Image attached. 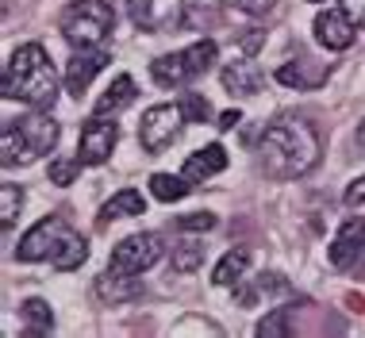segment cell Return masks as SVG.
Masks as SVG:
<instances>
[{
    "mask_svg": "<svg viewBox=\"0 0 365 338\" xmlns=\"http://www.w3.org/2000/svg\"><path fill=\"white\" fill-rule=\"evenodd\" d=\"M319 131L300 116H281L262 131L258 162L269 177H304L319 162Z\"/></svg>",
    "mask_w": 365,
    "mask_h": 338,
    "instance_id": "1",
    "label": "cell"
},
{
    "mask_svg": "<svg viewBox=\"0 0 365 338\" xmlns=\"http://www.w3.org/2000/svg\"><path fill=\"white\" fill-rule=\"evenodd\" d=\"M0 93H4V101H19L27 108H51L58 101V73L46 46L24 43L19 51H12L4 66Z\"/></svg>",
    "mask_w": 365,
    "mask_h": 338,
    "instance_id": "2",
    "label": "cell"
},
{
    "mask_svg": "<svg viewBox=\"0 0 365 338\" xmlns=\"http://www.w3.org/2000/svg\"><path fill=\"white\" fill-rule=\"evenodd\" d=\"M115 12L108 0H70L62 12V39L73 51H88V46H101L112 35Z\"/></svg>",
    "mask_w": 365,
    "mask_h": 338,
    "instance_id": "3",
    "label": "cell"
},
{
    "mask_svg": "<svg viewBox=\"0 0 365 338\" xmlns=\"http://www.w3.org/2000/svg\"><path fill=\"white\" fill-rule=\"evenodd\" d=\"M215 58H220V46H215L212 39H196V43L185 46V51L154 58V62H150V77L162 88H177V85L192 81V77H204L215 66Z\"/></svg>",
    "mask_w": 365,
    "mask_h": 338,
    "instance_id": "4",
    "label": "cell"
},
{
    "mask_svg": "<svg viewBox=\"0 0 365 338\" xmlns=\"http://www.w3.org/2000/svg\"><path fill=\"white\" fill-rule=\"evenodd\" d=\"M162 250H165L162 235H154V231L131 235V238H123V242H115L112 257H108V270L143 277L146 270H150V265H158V257H162Z\"/></svg>",
    "mask_w": 365,
    "mask_h": 338,
    "instance_id": "5",
    "label": "cell"
},
{
    "mask_svg": "<svg viewBox=\"0 0 365 338\" xmlns=\"http://www.w3.org/2000/svg\"><path fill=\"white\" fill-rule=\"evenodd\" d=\"M189 123L181 112V104H154L143 112V123H139V143L146 154H162L165 146L181 135V127Z\"/></svg>",
    "mask_w": 365,
    "mask_h": 338,
    "instance_id": "6",
    "label": "cell"
},
{
    "mask_svg": "<svg viewBox=\"0 0 365 338\" xmlns=\"http://www.w3.org/2000/svg\"><path fill=\"white\" fill-rule=\"evenodd\" d=\"M115 143H120V127L115 116H93L81 123V143H77V158L85 165H104L112 158Z\"/></svg>",
    "mask_w": 365,
    "mask_h": 338,
    "instance_id": "7",
    "label": "cell"
},
{
    "mask_svg": "<svg viewBox=\"0 0 365 338\" xmlns=\"http://www.w3.org/2000/svg\"><path fill=\"white\" fill-rule=\"evenodd\" d=\"M66 231H70V227L58 220V215H46V220H38L31 231L19 238L16 257L19 262H46V257H54V250H58V242L66 238Z\"/></svg>",
    "mask_w": 365,
    "mask_h": 338,
    "instance_id": "8",
    "label": "cell"
},
{
    "mask_svg": "<svg viewBox=\"0 0 365 338\" xmlns=\"http://www.w3.org/2000/svg\"><path fill=\"white\" fill-rule=\"evenodd\" d=\"M365 257V220H346L327 246V262L334 270H354Z\"/></svg>",
    "mask_w": 365,
    "mask_h": 338,
    "instance_id": "9",
    "label": "cell"
},
{
    "mask_svg": "<svg viewBox=\"0 0 365 338\" xmlns=\"http://www.w3.org/2000/svg\"><path fill=\"white\" fill-rule=\"evenodd\" d=\"M112 62L108 51L101 46H88V51H73V58L66 62V88H70V96H81L88 85H93V77L101 73V69Z\"/></svg>",
    "mask_w": 365,
    "mask_h": 338,
    "instance_id": "10",
    "label": "cell"
},
{
    "mask_svg": "<svg viewBox=\"0 0 365 338\" xmlns=\"http://www.w3.org/2000/svg\"><path fill=\"white\" fill-rule=\"evenodd\" d=\"M315 39L327 51H346L354 39H358V27H354V19L342 8H327V12L315 16Z\"/></svg>",
    "mask_w": 365,
    "mask_h": 338,
    "instance_id": "11",
    "label": "cell"
},
{
    "mask_svg": "<svg viewBox=\"0 0 365 338\" xmlns=\"http://www.w3.org/2000/svg\"><path fill=\"white\" fill-rule=\"evenodd\" d=\"M16 127H19V135L27 138V146H31L35 158H43V154L54 150V143H58V123L43 112V108H31L24 119H16Z\"/></svg>",
    "mask_w": 365,
    "mask_h": 338,
    "instance_id": "12",
    "label": "cell"
},
{
    "mask_svg": "<svg viewBox=\"0 0 365 338\" xmlns=\"http://www.w3.org/2000/svg\"><path fill=\"white\" fill-rule=\"evenodd\" d=\"M277 81L289 88H300V93H312V88H319L327 81V66H319L308 54H296L284 66H277Z\"/></svg>",
    "mask_w": 365,
    "mask_h": 338,
    "instance_id": "13",
    "label": "cell"
},
{
    "mask_svg": "<svg viewBox=\"0 0 365 338\" xmlns=\"http://www.w3.org/2000/svg\"><path fill=\"white\" fill-rule=\"evenodd\" d=\"M227 169V150L220 143H208L204 150H192L189 158H185V181L189 185H204L208 177H215V173H223Z\"/></svg>",
    "mask_w": 365,
    "mask_h": 338,
    "instance_id": "14",
    "label": "cell"
},
{
    "mask_svg": "<svg viewBox=\"0 0 365 338\" xmlns=\"http://www.w3.org/2000/svg\"><path fill=\"white\" fill-rule=\"evenodd\" d=\"M220 77H223V88L231 96H254V93H262V85H265V73L254 62H246V58L227 62Z\"/></svg>",
    "mask_w": 365,
    "mask_h": 338,
    "instance_id": "15",
    "label": "cell"
},
{
    "mask_svg": "<svg viewBox=\"0 0 365 338\" xmlns=\"http://www.w3.org/2000/svg\"><path fill=\"white\" fill-rule=\"evenodd\" d=\"M96 296L104 304H127V300H139L143 296V281H135V273H115L108 270L96 277Z\"/></svg>",
    "mask_w": 365,
    "mask_h": 338,
    "instance_id": "16",
    "label": "cell"
},
{
    "mask_svg": "<svg viewBox=\"0 0 365 338\" xmlns=\"http://www.w3.org/2000/svg\"><path fill=\"white\" fill-rule=\"evenodd\" d=\"M223 24V4L220 0H181V27L208 35L212 27Z\"/></svg>",
    "mask_w": 365,
    "mask_h": 338,
    "instance_id": "17",
    "label": "cell"
},
{
    "mask_svg": "<svg viewBox=\"0 0 365 338\" xmlns=\"http://www.w3.org/2000/svg\"><path fill=\"white\" fill-rule=\"evenodd\" d=\"M131 101H135V81H131V73H120L112 85L104 88L101 101H96L93 116H120L123 108H131Z\"/></svg>",
    "mask_w": 365,
    "mask_h": 338,
    "instance_id": "18",
    "label": "cell"
},
{
    "mask_svg": "<svg viewBox=\"0 0 365 338\" xmlns=\"http://www.w3.org/2000/svg\"><path fill=\"white\" fill-rule=\"evenodd\" d=\"M146 212V200L139 188H120L104 208H101V223H115V220H127V215H143Z\"/></svg>",
    "mask_w": 365,
    "mask_h": 338,
    "instance_id": "19",
    "label": "cell"
},
{
    "mask_svg": "<svg viewBox=\"0 0 365 338\" xmlns=\"http://www.w3.org/2000/svg\"><path fill=\"white\" fill-rule=\"evenodd\" d=\"M246 270H250V250L235 246V250H227V254L220 257V265L212 270V285H220V288H227V285H239Z\"/></svg>",
    "mask_w": 365,
    "mask_h": 338,
    "instance_id": "20",
    "label": "cell"
},
{
    "mask_svg": "<svg viewBox=\"0 0 365 338\" xmlns=\"http://www.w3.org/2000/svg\"><path fill=\"white\" fill-rule=\"evenodd\" d=\"M88 257V242L77 231H66V238L58 242V250H54V257H51V265L58 273H73L77 265H81Z\"/></svg>",
    "mask_w": 365,
    "mask_h": 338,
    "instance_id": "21",
    "label": "cell"
},
{
    "mask_svg": "<svg viewBox=\"0 0 365 338\" xmlns=\"http://www.w3.org/2000/svg\"><path fill=\"white\" fill-rule=\"evenodd\" d=\"M31 146H27V138L19 135V127L16 123H4V131H0V162H4L8 169L12 165H24V162H31Z\"/></svg>",
    "mask_w": 365,
    "mask_h": 338,
    "instance_id": "22",
    "label": "cell"
},
{
    "mask_svg": "<svg viewBox=\"0 0 365 338\" xmlns=\"http://www.w3.org/2000/svg\"><path fill=\"white\" fill-rule=\"evenodd\" d=\"M19 315H24V331L27 334H51L54 315H51V304L46 300H24Z\"/></svg>",
    "mask_w": 365,
    "mask_h": 338,
    "instance_id": "23",
    "label": "cell"
},
{
    "mask_svg": "<svg viewBox=\"0 0 365 338\" xmlns=\"http://www.w3.org/2000/svg\"><path fill=\"white\" fill-rule=\"evenodd\" d=\"M150 193H154V200H162V204H177L189 193V181H185V177H173V173H154Z\"/></svg>",
    "mask_w": 365,
    "mask_h": 338,
    "instance_id": "24",
    "label": "cell"
},
{
    "mask_svg": "<svg viewBox=\"0 0 365 338\" xmlns=\"http://www.w3.org/2000/svg\"><path fill=\"white\" fill-rule=\"evenodd\" d=\"M19 212H24V188L12 185V181H4V185H0V223L12 227L19 220Z\"/></svg>",
    "mask_w": 365,
    "mask_h": 338,
    "instance_id": "25",
    "label": "cell"
},
{
    "mask_svg": "<svg viewBox=\"0 0 365 338\" xmlns=\"http://www.w3.org/2000/svg\"><path fill=\"white\" fill-rule=\"evenodd\" d=\"M200 265H204V246L200 242L185 238V242L173 246V270L177 273H192V270H200Z\"/></svg>",
    "mask_w": 365,
    "mask_h": 338,
    "instance_id": "26",
    "label": "cell"
},
{
    "mask_svg": "<svg viewBox=\"0 0 365 338\" xmlns=\"http://www.w3.org/2000/svg\"><path fill=\"white\" fill-rule=\"evenodd\" d=\"M262 338H284V334H292V307H277V312H269L265 319L254 327Z\"/></svg>",
    "mask_w": 365,
    "mask_h": 338,
    "instance_id": "27",
    "label": "cell"
},
{
    "mask_svg": "<svg viewBox=\"0 0 365 338\" xmlns=\"http://www.w3.org/2000/svg\"><path fill=\"white\" fill-rule=\"evenodd\" d=\"M177 104H181V112L189 123H208L212 119V104H208V96H200V93H185Z\"/></svg>",
    "mask_w": 365,
    "mask_h": 338,
    "instance_id": "28",
    "label": "cell"
},
{
    "mask_svg": "<svg viewBox=\"0 0 365 338\" xmlns=\"http://www.w3.org/2000/svg\"><path fill=\"white\" fill-rule=\"evenodd\" d=\"M81 158H54L51 162V181L58 185V188H70L73 181H77V173H81Z\"/></svg>",
    "mask_w": 365,
    "mask_h": 338,
    "instance_id": "29",
    "label": "cell"
},
{
    "mask_svg": "<svg viewBox=\"0 0 365 338\" xmlns=\"http://www.w3.org/2000/svg\"><path fill=\"white\" fill-rule=\"evenodd\" d=\"M127 16H131L135 27L150 31L154 27V0H127Z\"/></svg>",
    "mask_w": 365,
    "mask_h": 338,
    "instance_id": "30",
    "label": "cell"
},
{
    "mask_svg": "<svg viewBox=\"0 0 365 338\" xmlns=\"http://www.w3.org/2000/svg\"><path fill=\"white\" fill-rule=\"evenodd\" d=\"M177 227H181V231H212L215 215L212 212H189V215H181V220H177Z\"/></svg>",
    "mask_w": 365,
    "mask_h": 338,
    "instance_id": "31",
    "label": "cell"
},
{
    "mask_svg": "<svg viewBox=\"0 0 365 338\" xmlns=\"http://www.w3.org/2000/svg\"><path fill=\"white\" fill-rule=\"evenodd\" d=\"M235 8H239V12H246V16H254V19H265L273 12V8H277V0H231Z\"/></svg>",
    "mask_w": 365,
    "mask_h": 338,
    "instance_id": "32",
    "label": "cell"
},
{
    "mask_svg": "<svg viewBox=\"0 0 365 338\" xmlns=\"http://www.w3.org/2000/svg\"><path fill=\"white\" fill-rule=\"evenodd\" d=\"M342 204H346V208L365 204V177H358V181H350V185H346V193H342Z\"/></svg>",
    "mask_w": 365,
    "mask_h": 338,
    "instance_id": "33",
    "label": "cell"
},
{
    "mask_svg": "<svg viewBox=\"0 0 365 338\" xmlns=\"http://www.w3.org/2000/svg\"><path fill=\"white\" fill-rule=\"evenodd\" d=\"M342 12L354 19V27L365 31V0H342Z\"/></svg>",
    "mask_w": 365,
    "mask_h": 338,
    "instance_id": "34",
    "label": "cell"
},
{
    "mask_svg": "<svg viewBox=\"0 0 365 338\" xmlns=\"http://www.w3.org/2000/svg\"><path fill=\"white\" fill-rule=\"evenodd\" d=\"M262 43H265V31H258V27H250V31H242V39H239V46H242L246 54H254Z\"/></svg>",
    "mask_w": 365,
    "mask_h": 338,
    "instance_id": "35",
    "label": "cell"
},
{
    "mask_svg": "<svg viewBox=\"0 0 365 338\" xmlns=\"http://www.w3.org/2000/svg\"><path fill=\"white\" fill-rule=\"evenodd\" d=\"M239 119H242L239 108H227V112L220 116V127H223V131H235V123H239Z\"/></svg>",
    "mask_w": 365,
    "mask_h": 338,
    "instance_id": "36",
    "label": "cell"
},
{
    "mask_svg": "<svg viewBox=\"0 0 365 338\" xmlns=\"http://www.w3.org/2000/svg\"><path fill=\"white\" fill-rule=\"evenodd\" d=\"M358 146H361V150H365V119H361V123H358Z\"/></svg>",
    "mask_w": 365,
    "mask_h": 338,
    "instance_id": "37",
    "label": "cell"
},
{
    "mask_svg": "<svg viewBox=\"0 0 365 338\" xmlns=\"http://www.w3.org/2000/svg\"><path fill=\"white\" fill-rule=\"evenodd\" d=\"M308 4H327V0H308Z\"/></svg>",
    "mask_w": 365,
    "mask_h": 338,
    "instance_id": "38",
    "label": "cell"
}]
</instances>
